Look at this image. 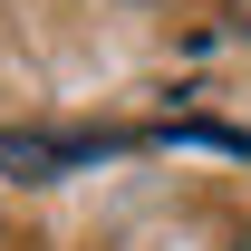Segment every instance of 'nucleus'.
Here are the masks:
<instances>
[{"label":"nucleus","instance_id":"nucleus-1","mask_svg":"<svg viewBox=\"0 0 251 251\" xmlns=\"http://www.w3.org/2000/svg\"><path fill=\"white\" fill-rule=\"evenodd\" d=\"M126 135H49V126H0V174H20V184H58L77 164L116 155Z\"/></svg>","mask_w":251,"mask_h":251},{"label":"nucleus","instance_id":"nucleus-2","mask_svg":"<svg viewBox=\"0 0 251 251\" xmlns=\"http://www.w3.org/2000/svg\"><path fill=\"white\" fill-rule=\"evenodd\" d=\"M232 29H251V0H232Z\"/></svg>","mask_w":251,"mask_h":251}]
</instances>
